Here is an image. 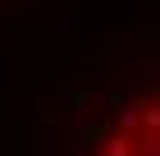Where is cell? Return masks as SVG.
Returning a JSON list of instances; mask_svg holds the SVG:
<instances>
[{"mask_svg": "<svg viewBox=\"0 0 160 156\" xmlns=\"http://www.w3.org/2000/svg\"><path fill=\"white\" fill-rule=\"evenodd\" d=\"M74 156H160V66L125 70L90 94Z\"/></svg>", "mask_w": 160, "mask_h": 156, "instance_id": "6da1fadb", "label": "cell"}]
</instances>
